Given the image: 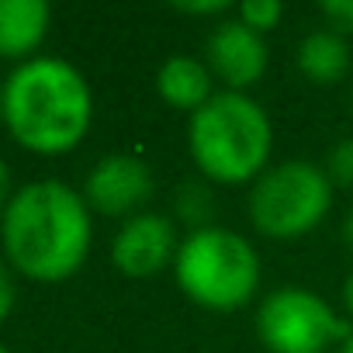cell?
<instances>
[{
  "label": "cell",
  "mask_w": 353,
  "mask_h": 353,
  "mask_svg": "<svg viewBox=\"0 0 353 353\" xmlns=\"http://www.w3.org/2000/svg\"><path fill=\"white\" fill-rule=\"evenodd\" d=\"M350 108H353V94H350Z\"/></svg>",
  "instance_id": "cell-25"
},
{
  "label": "cell",
  "mask_w": 353,
  "mask_h": 353,
  "mask_svg": "<svg viewBox=\"0 0 353 353\" xmlns=\"http://www.w3.org/2000/svg\"><path fill=\"white\" fill-rule=\"evenodd\" d=\"M156 94L176 111H201L215 97V73L194 56H170L156 70Z\"/></svg>",
  "instance_id": "cell-11"
},
{
  "label": "cell",
  "mask_w": 353,
  "mask_h": 353,
  "mask_svg": "<svg viewBox=\"0 0 353 353\" xmlns=\"http://www.w3.org/2000/svg\"><path fill=\"white\" fill-rule=\"evenodd\" d=\"M350 329V319L308 288H277L256 308V336L267 353H329Z\"/></svg>",
  "instance_id": "cell-6"
},
{
  "label": "cell",
  "mask_w": 353,
  "mask_h": 353,
  "mask_svg": "<svg viewBox=\"0 0 353 353\" xmlns=\"http://www.w3.org/2000/svg\"><path fill=\"white\" fill-rule=\"evenodd\" d=\"M343 308H346V315L353 319V270H350L346 281H343Z\"/></svg>",
  "instance_id": "cell-20"
},
{
  "label": "cell",
  "mask_w": 353,
  "mask_h": 353,
  "mask_svg": "<svg viewBox=\"0 0 353 353\" xmlns=\"http://www.w3.org/2000/svg\"><path fill=\"white\" fill-rule=\"evenodd\" d=\"M0 108L14 142L39 156L77 149L94 121L87 77L59 56H32L18 63L0 87Z\"/></svg>",
  "instance_id": "cell-2"
},
{
  "label": "cell",
  "mask_w": 353,
  "mask_h": 353,
  "mask_svg": "<svg viewBox=\"0 0 353 353\" xmlns=\"http://www.w3.org/2000/svg\"><path fill=\"white\" fill-rule=\"evenodd\" d=\"M0 353H11V350H8V346H0Z\"/></svg>",
  "instance_id": "cell-23"
},
{
  "label": "cell",
  "mask_w": 353,
  "mask_h": 353,
  "mask_svg": "<svg viewBox=\"0 0 353 353\" xmlns=\"http://www.w3.org/2000/svg\"><path fill=\"white\" fill-rule=\"evenodd\" d=\"M332 208V181L312 159H284L267 166L250 184L246 212L256 232L270 239H298L315 232Z\"/></svg>",
  "instance_id": "cell-5"
},
{
  "label": "cell",
  "mask_w": 353,
  "mask_h": 353,
  "mask_svg": "<svg viewBox=\"0 0 353 353\" xmlns=\"http://www.w3.org/2000/svg\"><path fill=\"white\" fill-rule=\"evenodd\" d=\"M18 301V284H14V270L8 260H0V325L8 322V315L14 312Z\"/></svg>",
  "instance_id": "cell-17"
},
{
  "label": "cell",
  "mask_w": 353,
  "mask_h": 353,
  "mask_svg": "<svg viewBox=\"0 0 353 353\" xmlns=\"http://www.w3.org/2000/svg\"><path fill=\"white\" fill-rule=\"evenodd\" d=\"M188 152L208 184H253L270 166L274 121L250 94L219 90L188 121Z\"/></svg>",
  "instance_id": "cell-3"
},
{
  "label": "cell",
  "mask_w": 353,
  "mask_h": 353,
  "mask_svg": "<svg viewBox=\"0 0 353 353\" xmlns=\"http://www.w3.org/2000/svg\"><path fill=\"white\" fill-rule=\"evenodd\" d=\"M236 18H239L243 25H250L253 32L267 35L270 28L281 25V18H284V4H281V0H246V4L236 8Z\"/></svg>",
  "instance_id": "cell-14"
},
{
  "label": "cell",
  "mask_w": 353,
  "mask_h": 353,
  "mask_svg": "<svg viewBox=\"0 0 353 353\" xmlns=\"http://www.w3.org/2000/svg\"><path fill=\"white\" fill-rule=\"evenodd\" d=\"M260 256L253 243L225 225L194 229L181 239L173 277L194 305L205 312H239L260 288Z\"/></svg>",
  "instance_id": "cell-4"
},
{
  "label": "cell",
  "mask_w": 353,
  "mask_h": 353,
  "mask_svg": "<svg viewBox=\"0 0 353 353\" xmlns=\"http://www.w3.org/2000/svg\"><path fill=\"white\" fill-rule=\"evenodd\" d=\"M336 353H353V329H350V336H346V339L336 346Z\"/></svg>",
  "instance_id": "cell-22"
},
{
  "label": "cell",
  "mask_w": 353,
  "mask_h": 353,
  "mask_svg": "<svg viewBox=\"0 0 353 353\" xmlns=\"http://www.w3.org/2000/svg\"><path fill=\"white\" fill-rule=\"evenodd\" d=\"M152 191H156L152 170L135 152L101 156L83 181V201L90 205V212H101L111 219L139 215V208L152 198Z\"/></svg>",
  "instance_id": "cell-7"
},
{
  "label": "cell",
  "mask_w": 353,
  "mask_h": 353,
  "mask_svg": "<svg viewBox=\"0 0 353 353\" xmlns=\"http://www.w3.org/2000/svg\"><path fill=\"white\" fill-rule=\"evenodd\" d=\"M176 11L181 14H194V18H205V14H225L229 11V4L225 0H208V4H176Z\"/></svg>",
  "instance_id": "cell-18"
},
{
  "label": "cell",
  "mask_w": 353,
  "mask_h": 353,
  "mask_svg": "<svg viewBox=\"0 0 353 353\" xmlns=\"http://www.w3.org/2000/svg\"><path fill=\"white\" fill-rule=\"evenodd\" d=\"M0 121H4V108H0Z\"/></svg>",
  "instance_id": "cell-24"
},
{
  "label": "cell",
  "mask_w": 353,
  "mask_h": 353,
  "mask_svg": "<svg viewBox=\"0 0 353 353\" xmlns=\"http://www.w3.org/2000/svg\"><path fill=\"white\" fill-rule=\"evenodd\" d=\"M294 63H298L301 77H308L312 83L332 87V83L346 80V73H350V46L343 35H336L329 28H315L298 42Z\"/></svg>",
  "instance_id": "cell-12"
},
{
  "label": "cell",
  "mask_w": 353,
  "mask_h": 353,
  "mask_svg": "<svg viewBox=\"0 0 353 353\" xmlns=\"http://www.w3.org/2000/svg\"><path fill=\"white\" fill-rule=\"evenodd\" d=\"M205 52H208V70L225 83V90H236V94H250V87L263 80L267 63H270L267 39L253 32L250 25H243L239 18L215 25Z\"/></svg>",
  "instance_id": "cell-9"
},
{
  "label": "cell",
  "mask_w": 353,
  "mask_h": 353,
  "mask_svg": "<svg viewBox=\"0 0 353 353\" xmlns=\"http://www.w3.org/2000/svg\"><path fill=\"white\" fill-rule=\"evenodd\" d=\"M176 250H181V239H176V229L166 215L156 212H139L132 219H125L111 239V263L135 281L156 277L159 270L173 267Z\"/></svg>",
  "instance_id": "cell-8"
},
{
  "label": "cell",
  "mask_w": 353,
  "mask_h": 353,
  "mask_svg": "<svg viewBox=\"0 0 353 353\" xmlns=\"http://www.w3.org/2000/svg\"><path fill=\"white\" fill-rule=\"evenodd\" d=\"M11 170H8V163H4V156H0V212H4V205L11 201Z\"/></svg>",
  "instance_id": "cell-19"
},
{
  "label": "cell",
  "mask_w": 353,
  "mask_h": 353,
  "mask_svg": "<svg viewBox=\"0 0 353 353\" xmlns=\"http://www.w3.org/2000/svg\"><path fill=\"white\" fill-rule=\"evenodd\" d=\"M325 173L339 188H353V135L339 139L325 156Z\"/></svg>",
  "instance_id": "cell-15"
},
{
  "label": "cell",
  "mask_w": 353,
  "mask_h": 353,
  "mask_svg": "<svg viewBox=\"0 0 353 353\" xmlns=\"http://www.w3.org/2000/svg\"><path fill=\"white\" fill-rule=\"evenodd\" d=\"M94 219L83 191L63 181H32L11 194L0 212V246L14 274L59 284L90 256Z\"/></svg>",
  "instance_id": "cell-1"
},
{
  "label": "cell",
  "mask_w": 353,
  "mask_h": 353,
  "mask_svg": "<svg viewBox=\"0 0 353 353\" xmlns=\"http://www.w3.org/2000/svg\"><path fill=\"white\" fill-rule=\"evenodd\" d=\"M319 14L325 21L329 32L336 35H353V0H322L319 4Z\"/></svg>",
  "instance_id": "cell-16"
},
{
  "label": "cell",
  "mask_w": 353,
  "mask_h": 353,
  "mask_svg": "<svg viewBox=\"0 0 353 353\" xmlns=\"http://www.w3.org/2000/svg\"><path fill=\"white\" fill-rule=\"evenodd\" d=\"M173 212L181 222H188V229H208L215 225V215H219V201H215V191L208 181H184L173 194Z\"/></svg>",
  "instance_id": "cell-13"
},
{
  "label": "cell",
  "mask_w": 353,
  "mask_h": 353,
  "mask_svg": "<svg viewBox=\"0 0 353 353\" xmlns=\"http://www.w3.org/2000/svg\"><path fill=\"white\" fill-rule=\"evenodd\" d=\"M52 25V8L46 0H0V59L14 66L32 59L46 42Z\"/></svg>",
  "instance_id": "cell-10"
},
{
  "label": "cell",
  "mask_w": 353,
  "mask_h": 353,
  "mask_svg": "<svg viewBox=\"0 0 353 353\" xmlns=\"http://www.w3.org/2000/svg\"><path fill=\"white\" fill-rule=\"evenodd\" d=\"M343 239H346V246L353 250V208H350V215H346V222H343Z\"/></svg>",
  "instance_id": "cell-21"
}]
</instances>
